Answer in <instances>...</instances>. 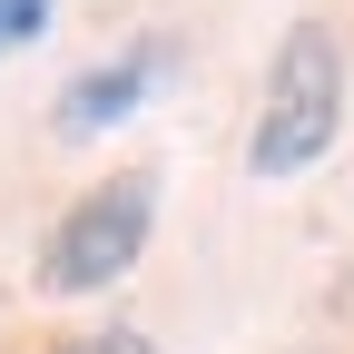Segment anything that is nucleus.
<instances>
[{
    "mask_svg": "<svg viewBox=\"0 0 354 354\" xmlns=\"http://www.w3.org/2000/svg\"><path fill=\"white\" fill-rule=\"evenodd\" d=\"M344 128V39L325 20H295L266 59V99L246 128V167L256 177H305Z\"/></svg>",
    "mask_w": 354,
    "mask_h": 354,
    "instance_id": "nucleus-1",
    "label": "nucleus"
},
{
    "mask_svg": "<svg viewBox=\"0 0 354 354\" xmlns=\"http://www.w3.org/2000/svg\"><path fill=\"white\" fill-rule=\"evenodd\" d=\"M148 227H158V177H148V167L99 177V187H88L59 227H50L39 295H99V286H118L128 266L148 256Z\"/></svg>",
    "mask_w": 354,
    "mask_h": 354,
    "instance_id": "nucleus-2",
    "label": "nucleus"
},
{
    "mask_svg": "<svg viewBox=\"0 0 354 354\" xmlns=\"http://www.w3.org/2000/svg\"><path fill=\"white\" fill-rule=\"evenodd\" d=\"M167 69H177L167 39H138V50H118V59H99V69H79V79H69V99L50 109V128H59V138H99V128H118V118L138 109Z\"/></svg>",
    "mask_w": 354,
    "mask_h": 354,
    "instance_id": "nucleus-3",
    "label": "nucleus"
},
{
    "mask_svg": "<svg viewBox=\"0 0 354 354\" xmlns=\"http://www.w3.org/2000/svg\"><path fill=\"white\" fill-rule=\"evenodd\" d=\"M39 30H50V0H0V50H20Z\"/></svg>",
    "mask_w": 354,
    "mask_h": 354,
    "instance_id": "nucleus-4",
    "label": "nucleus"
},
{
    "mask_svg": "<svg viewBox=\"0 0 354 354\" xmlns=\"http://www.w3.org/2000/svg\"><path fill=\"white\" fill-rule=\"evenodd\" d=\"M59 354H158L138 325H99V335H79V344H59Z\"/></svg>",
    "mask_w": 354,
    "mask_h": 354,
    "instance_id": "nucleus-5",
    "label": "nucleus"
}]
</instances>
